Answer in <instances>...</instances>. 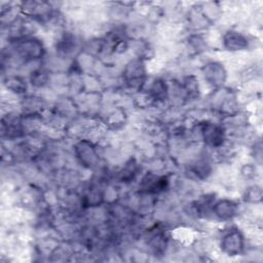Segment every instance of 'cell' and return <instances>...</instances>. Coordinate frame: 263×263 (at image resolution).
Masks as SVG:
<instances>
[{
    "label": "cell",
    "mask_w": 263,
    "mask_h": 263,
    "mask_svg": "<svg viewBox=\"0 0 263 263\" xmlns=\"http://www.w3.org/2000/svg\"><path fill=\"white\" fill-rule=\"evenodd\" d=\"M243 246V237L241 233L234 229L229 231L227 234L224 235L222 240V247L226 253L229 255H237L242 250Z\"/></svg>",
    "instance_id": "obj_1"
},
{
    "label": "cell",
    "mask_w": 263,
    "mask_h": 263,
    "mask_svg": "<svg viewBox=\"0 0 263 263\" xmlns=\"http://www.w3.org/2000/svg\"><path fill=\"white\" fill-rule=\"evenodd\" d=\"M201 134L204 141L212 146H219L223 141L224 133L222 127L218 125L206 122L201 128Z\"/></svg>",
    "instance_id": "obj_2"
},
{
    "label": "cell",
    "mask_w": 263,
    "mask_h": 263,
    "mask_svg": "<svg viewBox=\"0 0 263 263\" xmlns=\"http://www.w3.org/2000/svg\"><path fill=\"white\" fill-rule=\"evenodd\" d=\"M18 52L24 59H36L42 54V46L37 40L26 39L20 43Z\"/></svg>",
    "instance_id": "obj_3"
},
{
    "label": "cell",
    "mask_w": 263,
    "mask_h": 263,
    "mask_svg": "<svg viewBox=\"0 0 263 263\" xmlns=\"http://www.w3.org/2000/svg\"><path fill=\"white\" fill-rule=\"evenodd\" d=\"M248 39L246 36L236 31H229L224 36V44L229 50H240L248 47Z\"/></svg>",
    "instance_id": "obj_4"
},
{
    "label": "cell",
    "mask_w": 263,
    "mask_h": 263,
    "mask_svg": "<svg viewBox=\"0 0 263 263\" xmlns=\"http://www.w3.org/2000/svg\"><path fill=\"white\" fill-rule=\"evenodd\" d=\"M204 75H205L206 79L210 81V83H213L216 85V84L221 83L224 80L225 72H224L223 68L221 67V65L212 63V64L206 65V67L204 69Z\"/></svg>",
    "instance_id": "obj_5"
},
{
    "label": "cell",
    "mask_w": 263,
    "mask_h": 263,
    "mask_svg": "<svg viewBox=\"0 0 263 263\" xmlns=\"http://www.w3.org/2000/svg\"><path fill=\"white\" fill-rule=\"evenodd\" d=\"M144 68L140 62H133L125 70V76L127 82L130 84H136L139 81H142L144 76Z\"/></svg>",
    "instance_id": "obj_6"
},
{
    "label": "cell",
    "mask_w": 263,
    "mask_h": 263,
    "mask_svg": "<svg viewBox=\"0 0 263 263\" xmlns=\"http://www.w3.org/2000/svg\"><path fill=\"white\" fill-rule=\"evenodd\" d=\"M235 210H236V206L234 202L230 200H221L218 203H216V206H215V213L221 219L232 218L235 214Z\"/></svg>",
    "instance_id": "obj_7"
},
{
    "label": "cell",
    "mask_w": 263,
    "mask_h": 263,
    "mask_svg": "<svg viewBox=\"0 0 263 263\" xmlns=\"http://www.w3.org/2000/svg\"><path fill=\"white\" fill-rule=\"evenodd\" d=\"M46 79H47L46 73H45L44 71H42V70H37V71H35L34 73H32V76H31L32 84L37 85V86H42V85H44Z\"/></svg>",
    "instance_id": "obj_8"
}]
</instances>
